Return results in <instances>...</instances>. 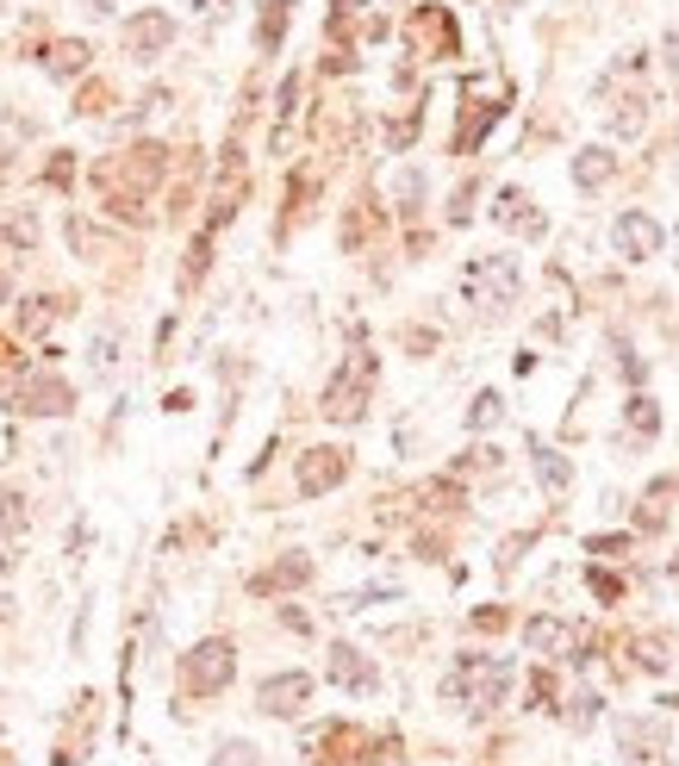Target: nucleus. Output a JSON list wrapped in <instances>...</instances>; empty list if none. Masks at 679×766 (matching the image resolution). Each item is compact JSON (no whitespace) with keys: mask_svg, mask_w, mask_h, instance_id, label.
<instances>
[{"mask_svg":"<svg viewBox=\"0 0 679 766\" xmlns=\"http://www.w3.org/2000/svg\"><path fill=\"white\" fill-rule=\"evenodd\" d=\"M506 692H511V660H492V655H461L456 667H449V679H442V698L461 704V710H475V717L499 710Z\"/></svg>","mask_w":679,"mask_h":766,"instance_id":"obj_1","label":"nucleus"},{"mask_svg":"<svg viewBox=\"0 0 679 766\" xmlns=\"http://www.w3.org/2000/svg\"><path fill=\"white\" fill-rule=\"evenodd\" d=\"M518 294H523L518 256H475V262L461 268V299L480 306L487 318H499L506 306H518Z\"/></svg>","mask_w":679,"mask_h":766,"instance_id":"obj_2","label":"nucleus"},{"mask_svg":"<svg viewBox=\"0 0 679 766\" xmlns=\"http://www.w3.org/2000/svg\"><path fill=\"white\" fill-rule=\"evenodd\" d=\"M368 399H375V356L356 349V356L331 375V387H324V418H331V424H356L368 411Z\"/></svg>","mask_w":679,"mask_h":766,"instance_id":"obj_3","label":"nucleus"},{"mask_svg":"<svg viewBox=\"0 0 679 766\" xmlns=\"http://www.w3.org/2000/svg\"><path fill=\"white\" fill-rule=\"evenodd\" d=\"M231 679H238V648L224 636H206L181 655V686H188L193 698H212V692H224Z\"/></svg>","mask_w":679,"mask_h":766,"instance_id":"obj_4","label":"nucleus"},{"mask_svg":"<svg viewBox=\"0 0 679 766\" xmlns=\"http://www.w3.org/2000/svg\"><path fill=\"white\" fill-rule=\"evenodd\" d=\"M617 748L623 766H673V735L661 717H617Z\"/></svg>","mask_w":679,"mask_h":766,"instance_id":"obj_5","label":"nucleus"},{"mask_svg":"<svg viewBox=\"0 0 679 766\" xmlns=\"http://www.w3.org/2000/svg\"><path fill=\"white\" fill-rule=\"evenodd\" d=\"M406 44L418 50V57H461V32H456V19H449V7L425 0V7L406 19Z\"/></svg>","mask_w":679,"mask_h":766,"instance_id":"obj_6","label":"nucleus"},{"mask_svg":"<svg viewBox=\"0 0 679 766\" xmlns=\"http://www.w3.org/2000/svg\"><path fill=\"white\" fill-rule=\"evenodd\" d=\"M667 243L661 219H648V212H617L611 219V250L623 256V262H655Z\"/></svg>","mask_w":679,"mask_h":766,"instance_id":"obj_7","label":"nucleus"},{"mask_svg":"<svg viewBox=\"0 0 679 766\" xmlns=\"http://www.w3.org/2000/svg\"><path fill=\"white\" fill-rule=\"evenodd\" d=\"M169 44H174V19L162 13V7H143V13L126 19V57L131 63H157Z\"/></svg>","mask_w":679,"mask_h":766,"instance_id":"obj_8","label":"nucleus"},{"mask_svg":"<svg viewBox=\"0 0 679 766\" xmlns=\"http://www.w3.org/2000/svg\"><path fill=\"white\" fill-rule=\"evenodd\" d=\"M343 480H349V449L324 442V449H306L300 455V493H306V499H324V493H337Z\"/></svg>","mask_w":679,"mask_h":766,"instance_id":"obj_9","label":"nucleus"},{"mask_svg":"<svg viewBox=\"0 0 679 766\" xmlns=\"http://www.w3.org/2000/svg\"><path fill=\"white\" fill-rule=\"evenodd\" d=\"M256 704H262L269 717H300L306 704H312V673H269V679L256 686Z\"/></svg>","mask_w":679,"mask_h":766,"instance_id":"obj_10","label":"nucleus"},{"mask_svg":"<svg viewBox=\"0 0 679 766\" xmlns=\"http://www.w3.org/2000/svg\"><path fill=\"white\" fill-rule=\"evenodd\" d=\"M19 411H32V418H63V411H76V387L57 380V375L19 380Z\"/></svg>","mask_w":679,"mask_h":766,"instance_id":"obj_11","label":"nucleus"},{"mask_svg":"<svg viewBox=\"0 0 679 766\" xmlns=\"http://www.w3.org/2000/svg\"><path fill=\"white\" fill-rule=\"evenodd\" d=\"M331 686L356 692V698H375L380 673H375V660H368L362 648H349V641H337V648H331Z\"/></svg>","mask_w":679,"mask_h":766,"instance_id":"obj_12","label":"nucleus"},{"mask_svg":"<svg viewBox=\"0 0 679 766\" xmlns=\"http://www.w3.org/2000/svg\"><path fill=\"white\" fill-rule=\"evenodd\" d=\"M611 181H617V157L605 150V143L573 150V188H580V193H605Z\"/></svg>","mask_w":679,"mask_h":766,"instance_id":"obj_13","label":"nucleus"},{"mask_svg":"<svg viewBox=\"0 0 679 766\" xmlns=\"http://www.w3.org/2000/svg\"><path fill=\"white\" fill-rule=\"evenodd\" d=\"M530 468H537V480H542V493L549 499H568L573 493V461L561 449H549V442H530Z\"/></svg>","mask_w":679,"mask_h":766,"instance_id":"obj_14","label":"nucleus"},{"mask_svg":"<svg viewBox=\"0 0 679 766\" xmlns=\"http://www.w3.org/2000/svg\"><path fill=\"white\" fill-rule=\"evenodd\" d=\"M492 219L511 225V231H523V237H542V231H549V225H542V212L530 206V193H523V188H499V200H492Z\"/></svg>","mask_w":679,"mask_h":766,"instance_id":"obj_15","label":"nucleus"},{"mask_svg":"<svg viewBox=\"0 0 679 766\" xmlns=\"http://www.w3.org/2000/svg\"><path fill=\"white\" fill-rule=\"evenodd\" d=\"M523 648H537V655H568L573 648V624L568 617H523Z\"/></svg>","mask_w":679,"mask_h":766,"instance_id":"obj_16","label":"nucleus"},{"mask_svg":"<svg viewBox=\"0 0 679 766\" xmlns=\"http://www.w3.org/2000/svg\"><path fill=\"white\" fill-rule=\"evenodd\" d=\"M306 579H312V561H306V555H287V561L262 567V574L250 579V593H256V598H269V593H293V586H306Z\"/></svg>","mask_w":679,"mask_h":766,"instance_id":"obj_17","label":"nucleus"},{"mask_svg":"<svg viewBox=\"0 0 679 766\" xmlns=\"http://www.w3.org/2000/svg\"><path fill=\"white\" fill-rule=\"evenodd\" d=\"M499 112H506V100H475V94H468V112H461V131H456V150H461V157H468V150L487 138V126L499 119Z\"/></svg>","mask_w":679,"mask_h":766,"instance_id":"obj_18","label":"nucleus"},{"mask_svg":"<svg viewBox=\"0 0 679 766\" xmlns=\"http://www.w3.org/2000/svg\"><path fill=\"white\" fill-rule=\"evenodd\" d=\"M88 57H94V50L81 44V38H57V44L44 50V69L57 81H76V76H88Z\"/></svg>","mask_w":679,"mask_h":766,"instance_id":"obj_19","label":"nucleus"},{"mask_svg":"<svg viewBox=\"0 0 679 766\" xmlns=\"http://www.w3.org/2000/svg\"><path fill=\"white\" fill-rule=\"evenodd\" d=\"M605 126H611V138H623V143L642 138V126H648V100H642V94H630L623 107L611 112V119H605Z\"/></svg>","mask_w":679,"mask_h":766,"instance_id":"obj_20","label":"nucleus"},{"mask_svg":"<svg viewBox=\"0 0 679 766\" xmlns=\"http://www.w3.org/2000/svg\"><path fill=\"white\" fill-rule=\"evenodd\" d=\"M0 231H7L13 250H38V212H32V206H13V212L0 219Z\"/></svg>","mask_w":679,"mask_h":766,"instance_id":"obj_21","label":"nucleus"},{"mask_svg":"<svg viewBox=\"0 0 679 766\" xmlns=\"http://www.w3.org/2000/svg\"><path fill=\"white\" fill-rule=\"evenodd\" d=\"M281 32H287V0H262V26H256V50L269 57L281 50Z\"/></svg>","mask_w":679,"mask_h":766,"instance_id":"obj_22","label":"nucleus"},{"mask_svg":"<svg viewBox=\"0 0 679 766\" xmlns=\"http://www.w3.org/2000/svg\"><path fill=\"white\" fill-rule=\"evenodd\" d=\"M667 499H673V480H655V486H648L642 511H636V530H661V524H667Z\"/></svg>","mask_w":679,"mask_h":766,"instance_id":"obj_23","label":"nucleus"},{"mask_svg":"<svg viewBox=\"0 0 679 766\" xmlns=\"http://www.w3.org/2000/svg\"><path fill=\"white\" fill-rule=\"evenodd\" d=\"M206 766H262V754H256V742L231 735V742H219V748H212V760H206Z\"/></svg>","mask_w":679,"mask_h":766,"instance_id":"obj_24","label":"nucleus"},{"mask_svg":"<svg viewBox=\"0 0 679 766\" xmlns=\"http://www.w3.org/2000/svg\"><path fill=\"white\" fill-rule=\"evenodd\" d=\"M506 418V399H499V392H475V406H468V430H492V424Z\"/></svg>","mask_w":679,"mask_h":766,"instance_id":"obj_25","label":"nucleus"},{"mask_svg":"<svg viewBox=\"0 0 679 766\" xmlns=\"http://www.w3.org/2000/svg\"><path fill=\"white\" fill-rule=\"evenodd\" d=\"M655 430H661V411H655V399H648V392H636V399H630V437L648 442Z\"/></svg>","mask_w":679,"mask_h":766,"instance_id":"obj_26","label":"nucleus"},{"mask_svg":"<svg viewBox=\"0 0 679 766\" xmlns=\"http://www.w3.org/2000/svg\"><path fill=\"white\" fill-rule=\"evenodd\" d=\"M88 361H94V375H112L119 368V330H100L94 344H88Z\"/></svg>","mask_w":679,"mask_h":766,"instance_id":"obj_27","label":"nucleus"},{"mask_svg":"<svg viewBox=\"0 0 679 766\" xmlns=\"http://www.w3.org/2000/svg\"><path fill=\"white\" fill-rule=\"evenodd\" d=\"M26 524H32L26 499H19V493H7V499H0V536H26Z\"/></svg>","mask_w":679,"mask_h":766,"instance_id":"obj_28","label":"nucleus"},{"mask_svg":"<svg viewBox=\"0 0 679 766\" xmlns=\"http://www.w3.org/2000/svg\"><path fill=\"white\" fill-rule=\"evenodd\" d=\"M63 312V306H57V299H26V312H19V330H50V318Z\"/></svg>","mask_w":679,"mask_h":766,"instance_id":"obj_29","label":"nucleus"},{"mask_svg":"<svg viewBox=\"0 0 679 766\" xmlns=\"http://www.w3.org/2000/svg\"><path fill=\"white\" fill-rule=\"evenodd\" d=\"M393 193H399V212H418V193H425V175H418V169H399Z\"/></svg>","mask_w":679,"mask_h":766,"instance_id":"obj_30","label":"nucleus"},{"mask_svg":"<svg viewBox=\"0 0 679 766\" xmlns=\"http://www.w3.org/2000/svg\"><path fill=\"white\" fill-rule=\"evenodd\" d=\"M636 667L661 673V667H667V641H661V636H642V641H636Z\"/></svg>","mask_w":679,"mask_h":766,"instance_id":"obj_31","label":"nucleus"},{"mask_svg":"<svg viewBox=\"0 0 679 766\" xmlns=\"http://www.w3.org/2000/svg\"><path fill=\"white\" fill-rule=\"evenodd\" d=\"M568 723H573V729H592V723H599V698H592V692H580V698L568 704Z\"/></svg>","mask_w":679,"mask_h":766,"instance_id":"obj_32","label":"nucleus"},{"mask_svg":"<svg viewBox=\"0 0 679 766\" xmlns=\"http://www.w3.org/2000/svg\"><path fill=\"white\" fill-rule=\"evenodd\" d=\"M530 698H537V704H530V710H542V704L555 698V673H542V667L530 673Z\"/></svg>","mask_w":679,"mask_h":766,"instance_id":"obj_33","label":"nucleus"},{"mask_svg":"<svg viewBox=\"0 0 679 766\" xmlns=\"http://www.w3.org/2000/svg\"><path fill=\"white\" fill-rule=\"evenodd\" d=\"M586 548H592V555H630V543H623V536H592Z\"/></svg>","mask_w":679,"mask_h":766,"instance_id":"obj_34","label":"nucleus"},{"mask_svg":"<svg viewBox=\"0 0 679 766\" xmlns=\"http://www.w3.org/2000/svg\"><path fill=\"white\" fill-rule=\"evenodd\" d=\"M181 7H188V13H200V19H219L231 0H181Z\"/></svg>","mask_w":679,"mask_h":766,"instance_id":"obj_35","label":"nucleus"},{"mask_svg":"<svg viewBox=\"0 0 679 766\" xmlns=\"http://www.w3.org/2000/svg\"><path fill=\"white\" fill-rule=\"evenodd\" d=\"M592 593H599V598H617V593H623V579H617V574H592Z\"/></svg>","mask_w":679,"mask_h":766,"instance_id":"obj_36","label":"nucleus"},{"mask_svg":"<svg viewBox=\"0 0 679 766\" xmlns=\"http://www.w3.org/2000/svg\"><path fill=\"white\" fill-rule=\"evenodd\" d=\"M107 100H112L107 88H88V94H81V107H76V112H107Z\"/></svg>","mask_w":679,"mask_h":766,"instance_id":"obj_37","label":"nucleus"},{"mask_svg":"<svg viewBox=\"0 0 679 766\" xmlns=\"http://www.w3.org/2000/svg\"><path fill=\"white\" fill-rule=\"evenodd\" d=\"M661 63H667V76H679V32H667V44H661Z\"/></svg>","mask_w":679,"mask_h":766,"instance_id":"obj_38","label":"nucleus"},{"mask_svg":"<svg viewBox=\"0 0 679 766\" xmlns=\"http://www.w3.org/2000/svg\"><path fill=\"white\" fill-rule=\"evenodd\" d=\"M88 13H112V0H88Z\"/></svg>","mask_w":679,"mask_h":766,"instance_id":"obj_39","label":"nucleus"},{"mask_svg":"<svg viewBox=\"0 0 679 766\" xmlns=\"http://www.w3.org/2000/svg\"><path fill=\"white\" fill-rule=\"evenodd\" d=\"M0 574H13V555H0Z\"/></svg>","mask_w":679,"mask_h":766,"instance_id":"obj_40","label":"nucleus"},{"mask_svg":"<svg viewBox=\"0 0 679 766\" xmlns=\"http://www.w3.org/2000/svg\"><path fill=\"white\" fill-rule=\"evenodd\" d=\"M7 605H13V598H0V617H7Z\"/></svg>","mask_w":679,"mask_h":766,"instance_id":"obj_41","label":"nucleus"},{"mask_svg":"<svg viewBox=\"0 0 679 766\" xmlns=\"http://www.w3.org/2000/svg\"><path fill=\"white\" fill-rule=\"evenodd\" d=\"M667 710H679V698H667Z\"/></svg>","mask_w":679,"mask_h":766,"instance_id":"obj_42","label":"nucleus"},{"mask_svg":"<svg viewBox=\"0 0 679 766\" xmlns=\"http://www.w3.org/2000/svg\"><path fill=\"white\" fill-rule=\"evenodd\" d=\"M673 181H679V157H673Z\"/></svg>","mask_w":679,"mask_h":766,"instance_id":"obj_43","label":"nucleus"},{"mask_svg":"<svg viewBox=\"0 0 679 766\" xmlns=\"http://www.w3.org/2000/svg\"><path fill=\"white\" fill-rule=\"evenodd\" d=\"M0 299H7V281H0Z\"/></svg>","mask_w":679,"mask_h":766,"instance_id":"obj_44","label":"nucleus"}]
</instances>
